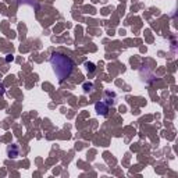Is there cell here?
Here are the masks:
<instances>
[{"mask_svg":"<svg viewBox=\"0 0 178 178\" xmlns=\"http://www.w3.org/2000/svg\"><path fill=\"white\" fill-rule=\"evenodd\" d=\"M86 67H88V71H93V70H95V66H93V64H92V63H90V64H86Z\"/></svg>","mask_w":178,"mask_h":178,"instance_id":"3","label":"cell"},{"mask_svg":"<svg viewBox=\"0 0 178 178\" xmlns=\"http://www.w3.org/2000/svg\"><path fill=\"white\" fill-rule=\"evenodd\" d=\"M50 64H52L53 73L56 74L58 81H64L67 77H70V74L74 68L73 60L61 53H53L50 57Z\"/></svg>","mask_w":178,"mask_h":178,"instance_id":"1","label":"cell"},{"mask_svg":"<svg viewBox=\"0 0 178 178\" xmlns=\"http://www.w3.org/2000/svg\"><path fill=\"white\" fill-rule=\"evenodd\" d=\"M96 110L99 114H106L107 113V106L102 102V103H96Z\"/></svg>","mask_w":178,"mask_h":178,"instance_id":"2","label":"cell"}]
</instances>
